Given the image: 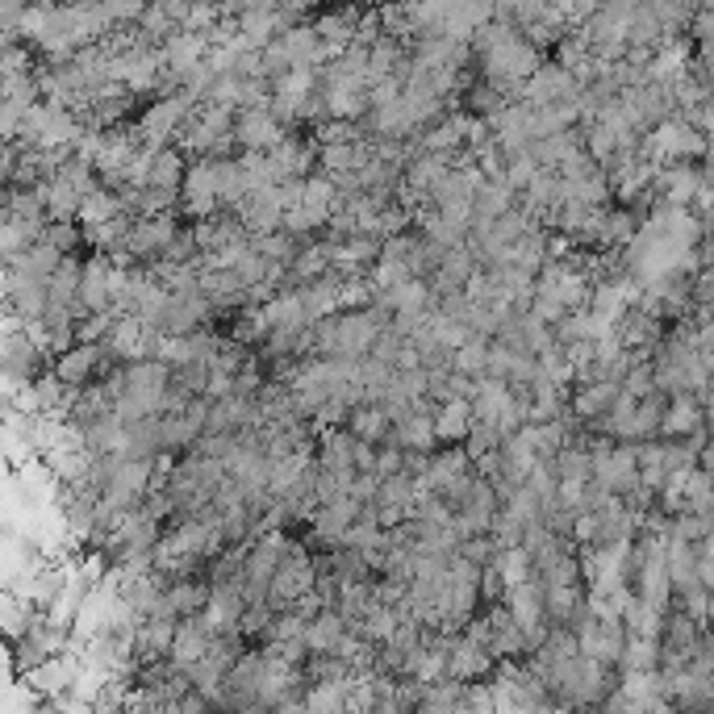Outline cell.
Listing matches in <instances>:
<instances>
[{"label": "cell", "instance_id": "1f68e13d", "mask_svg": "<svg viewBox=\"0 0 714 714\" xmlns=\"http://www.w3.org/2000/svg\"><path fill=\"white\" fill-rule=\"evenodd\" d=\"M372 301H376L372 276H343V284H339V310H372Z\"/></svg>", "mask_w": 714, "mask_h": 714}, {"label": "cell", "instance_id": "7bdbcfd3", "mask_svg": "<svg viewBox=\"0 0 714 714\" xmlns=\"http://www.w3.org/2000/svg\"><path fill=\"white\" fill-rule=\"evenodd\" d=\"M702 176H706V188L714 193V167L711 164H702Z\"/></svg>", "mask_w": 714, "mask_h": 714}, {"label": "cell", "instance_id": "3957f363", "mask_svg": "<svg viewBox=\"0 0 714 714\" xmlns=\"http://www.w3.org/2000/svg\"><path fill=\"white\" fill-rule=\"evenodd\" d=\"M180 234V222L176 214H155V217H134L130 234H126V243H121V255H130L134 264H155L167 247H172V238Z\"/></svg>", "mask_w": 714, "mask_h": 714}, {"label": "cell", "instance_id": "ffe728a7", "mask_svg": "<svg viewBox=\"0 0 714 714\" xmlns=\"http://www.w3.org/2000/svg\"><path fill=\"white\" fill-rule=\"evenodd\" d=\"M217 193H222V209H238V205L251 197L243 155H222V159H217Z\"/></svg>", "mask_w": 714, "mask_h": 714}, {"label": "cell", "instance_id": "6da1fadb", "mask_svg": "<svg viewBox=\"0 0 714 714\" xmlns=\"http://www.w3.org/2000/svg\"><path fill=\"white\" fill-rule=\"evenodd\" d=\"M317 585V560L310 544H288L284 551L281 568H276V577H272V589H267V601H272V610H288V606H297L310 589Z\"/></svg>", "mask_w": 714, "mask_h": 714}, {"label": "cell", "instance_id": "ab89813d", "mask_svg": "<svg viewBox=\"0 0 714 714\" xmlns=\"http://www.w3.org/2000/svg\"><path fill=\"white\" fill-rule=\"evenodd\" d=\"M531 310H535V314H539V317H544V322H551V326H556V322H560V317L568 314V305H565V301L548 297V293H539V288H535Z\"/></svg>", "mask_w": 714, "mask_h": 714}, {"label": "cell", "instance_id": "4dcf8cb0", "mask_svg": "<svg viewBox=\"0 0 714 714\" xmlns=\"http://www.w3.org/2000/svg\"><path fill=\"white\" fill-rule=\"evenodd\" d=\"M489 343L493 339H485V334H468L464 348H456V372H468V376H485L489 372Z\"/></svg>", "mask_w": 714, "mask_h": 714}, {"label": "cell", "instance_id": "7a4b0ae2", "mask_svg": "<svg viewBox=\"0 0 714 714\" xmlns=\"http://www.w3.org/2000/svg\"><path fill=\"white\" fill-rule=\"evenodd\" d=\"M222 209V193H217V155H200L188 164V176L180 184V214L193 222L214 217Z\"/></svg>", "mask_w": 714, "mask_h": 714}, {"label": "cell", "instance_id": "ac0fdd59", "mask_svg": "<svg viewBox=\"0 0 714 714\" xmlns=\"http://www.w3.org/2000/svg\"><path fill=\"white\" fill-rule=\"evenodd\" d=\"M477 422V410L472 401L464 398H451L443 405H434V431H439V443H464L468 431Z\"/></svg>", "mask_w": 714, "mask_h": 714}, {"label": "cell", "instance_id": "9a60e30c", "mask_svg": "<svg viewBox=\"0 0 714 714\" xmlns=\"http://www.w3.org/2000/svg\"><path fill=\"white\" fill-rule=\"evenodd\" d=\"M623 393V384L618 381H594V384H577L573 393H568V410L581 418L585 427H594L601 414H610V405L618 401Z\"/></svg>", "mask_w": 714, "mask_h": 714}, {"label": "cell", "instance_id": "83f0119b", "mask_svg": "<svg viewBox=\"0 0 714 714\" xmlns=\"http://www.w3.org/2000/svg\"><path fill=\"white\" fill-rule=\"evenodd\" d=\"M251 247L264 251L267 260H276V264H293V260H297V251L305 247V238H297V234H288L281 226V231L251 234Z\"/></svg>", "mask_w": 714, "mask_h": 714}, {"label": "cell", "instance_id": "7402d4cb", "mask_svg": "<svg viewBox=\"0 0 714 714\" xmlns=\"http://www.w3.org/2000/svg\"><path fill=\"white\" fill-rule=\"evenodd\" d=\"M80 284H84V260L80 255H63V264L50 272V301L80 310Z\"/></svg>", "mask_w": 714, "mask_h": 714}, {"label": "cell", "instance_id": "44dd1931", "mask_svg": "<svg viewBox=\"0 0 714 714\" xmlns=\"http://www.w3.org/2000/svg\"><path fill=\"white\" fill-rule=\"evenodd\" d=\"M518 205V193L510 188V180L506 176H485V184L477 188V217L472 222H493V217H501V214H510Z\"/></svg>", "mask_w": 714, "mask_h": 714}, {"label": "cell", "instance_id": "d4e9b609", "mask_svg": "<svg viewBox=\"0 0 714 714\" xmlns=\"http://www.w3.org/2000/svg\"><path fill=\"white\" fill-rule=\"evenodd\" d=\"M117 214H130V209H126V197H121L117 188H109V184L92 188V193L84 197V205H80V222H84V226H100V222H114Z\"/></svg>", "mask_w": 714, "mask_h": 714}, {"label": "cell", "instance_id": "8992f818", "mask_svg": "<svg viewBox=\"0 0 714 714\" xmlns=\"http://www.w3.org/2000/svg\"><path fill=\"white\" fill-rule=\"evenodd\" d=\"M577 92H581L577 76H573V71H568L560 59H544V63L535 67L531 76L522 80V88H518V100H522V105H551V100L577 97Z\"/></svg>", "mask_w": 714, "mask_h": 714}, {"label": "cell", "instance_id": "9c48e42d", "mask_svg": "<svg viewBox=\"0 0 714 714\" xmlns=\"http://www.w3.org/2000/svg\"><path fill=\"white\" fill-rule=\"evenodd\" d=\"M243 610H247L243 581H222L209 589V601H205L200 618L209 623V632L214 635H234L238 632V623H243Z\"/></svg>", "mask_w": 714, "mask_h": 714}, {"label": "cell", "instance_id": "52a82bcc", "mask_svg": "<svg viewBox=\"0 0 714 714\" xmlns=\"http://www.w3.org/2000/svg\"><path fill=\"white\" fill-rule=\"evenodd\" d=\"M384 322L372 310H343L339 314V339H334V355H348V360H364L372 355L376 339H381Z\"/></svg>", "mask_w": 714, "mask_h": 714}, {"label": "cell", "instance_id": "4fadbf2b", "mask_svg": "<svg viewBox=\"0 0 714 714\" xmlns=\"http://www.w3.org/2000/svg\"><path fill=\"white\" fill-rule=\"evenodd\" d=\"M176 632H180V618H172V615H147V618H143V627H138V639H134V648H138V665L172 656Z\"/></svg>", "mask_w": 714, "mask_h": 714}, {"label": "cell", "instance_id": "484cf974", "mask_svg": "<svg viewBox=\"0 0 714 714\" xmlns=\"http://www.w3.org/2000/svg\"><path fill=\"white\" fill-rule=\"evenodd\" d=\"M623 623H627V635H644V639H661V635H665V610L652 606L648 598H639V594L627 601Z\"/></svg>", "mask_w": 714, "mask_h": 714}, {"label": "cell", "instance_id": "60d3db41", "mask_svg": "<svg viewBox=\"0 0 714 714\" xmlns=\"http://www.w3.org/2000/svg\"><path fill=\"white\" fill-rule=\"evenodd\" d=\"M698 222H702V234H714V205L698 209Z\"/></svg>", "mask_w": 714, "mask_h": 714}, {"label": "cell", "instance_id": "e0dca14e", "mask_svg": "<svg viewBox=\"0 0 714 714\" xmlns=\"http://www.w3.org/2000/svg\"><path fill=\"white\" fill-rule=\"evenodd\" d=\"M393 414L384 410L381 401H360V405H351L348 414V431L360 434V439H372V443H384V439H393Z\"/></svg>", "mask_w": 714, "mask_h": 714}, {"label": "cell", "instance_id": "5bb4252c", "mask_svg": "<svg viewBox=\"0 0 714 714\" xmlns=\"http://www.w3.org/2000/svg\"><path fill=\"white\" fill-rule=\"evenodd\" d=\"M493 668H498V656L489 652V644H477L460 632L456 648H451V677L456 682H485Z\"/></svg>", "mask_w": 714, "mask_h": 714}, {"label": "cell", "instance_id": "b9f144b4", "mask_svg": "<svg viewBox=\"0 0 714 714\" xmlns=\"http://www.w3.org/2000/svg\"><path fill=\"white\" fill-rule=\"evenodd\" d=\"M702 164L714 167V134H706V159H702Z\"/></svg>", "mask_w": 714, "mask_h": 714}, {"label": "cell", "instance_id": "603a6c76", "mask_svg": "<svg viewBox=\"0 0 714 714\" xmlns=\"http://www.w3.org/2000/svg\"><path fill=\"white\" fill-rule=\"evenodd\" d=\"M348 632H351V623L339 615V610H317V615L310 618L305 644H310V652H334L343 644V635Z\"/></svg>", "mask_w": 714, "mask_h": 714}, {"label": "cell", "instance_id": "836d02e7", "mask_svg": "<svg viewBox=\"0 0 714 714\" xmlns=\"http://www.w3.org/2000/svg\"><path fill=\"white\" fill-rule=\"evenodd\" d=\"M272 618H276L272 601H247V610H243V623H238V632L260 644V639L267 635V627H272Z\"/></svg>", "mask_w": 714, "mask_h": 714}, {"label": "cell", "instance_id": "e575fe53", "mask_svg": "<svg viewBox=\"0 0 714 714\" xmlns=\"http://www.w3.org/2000/svg\"><path fill=\"white\" fill-rule=\"evenodd\" d=\"M539 159H535L531 150H522V155H510V164H506V180H510V188H515V193H522V188H527V184L535 180V176H539Z\"/></svg>", "mask_w": 714, "mask_h": 714}, {"label": "cell", "instance_id": "d6986e66", "mask_svg": "<svg viewBox=\"0 0 714 714\" xmlns=\"http://www.w3.org/2000/svg\"><path fill=\"white\" fill-rule=\"evenodd\" d=\"M38 193H42V205H47V217H59V222H71V217H80V205H84V193L76 184L67 180L63 172H55L50 180L38 184Z\"/></svg>", "mask_w": 714, "mask_h": 714}, {"label": "cell", "instance_id": "ee69618b", "mask_svg": "<svg viewBox=\"0 0 714 714\" xmlns=\"http://www.w3.org/2000/svg\"><path fill=\"white\" fill-rule=\"evenodd\" d=\"M59 4H97V0H59Z\"/></svg>", "mask_w": 714, "mask_h": 714}, {"label": "cell", "instance_id": "30bf717a", "mask_svg": "<svg viewBox=\"0 0 714 714\" xmlns=\"http://www.w3.org/2000/svg\"><path fill=\"white\" fill-rule=\"evenodd\" d=\"M618 343L627 351H635V355H652L656 351V343L665 339V317L661 314H652L648 305H632L627 314L618 317Z\"/></svg>", "mask_w": 714, "mask_h": 714}, {"label": "cell", "instance_id": "74e56055", "mask_svg": "<svg viewBox=\"0 0 714 714\" xmlns=\"http://www.w3.org/2000/svg\"><path fill=\"white\" fill-rule=\"evenodd\" d=\"M234 376H238V372H226V368L209 364V384H205V398H209V401L231 398V393H234Z\"/></svg>", "mask_w": 714, "mask_h": 714}, {"label": "cell", "instance_id": "2e32d148", "mask_svg": "<svg viewBox=\"0 0 714 714\" xmlns=\"http://www.w3.org/2000/svg\"><path fill=\"white\" fill-rule=\"evenodd\" d=\"M209 644H214V632H209V623L200 615H188L180 618V632H176V644H172V661L180 668L197 665L200 656L209 652Z\"/></svg>", "mask_w": 714, "mask_h": 714}, {"label": "cell", "instance_id": "ba28073f", "mask_svg": "<svg viewBox=\"0 0 714 714\" xmlns=\"http://www.w3.org/2000/svg\"><path fill=\"white\" fill-rule=\"evenodd\" d=\"M665 439H711V427H706V401L698 393H668V410H665V427H661Z\"/></svg>", "mask_w": 714, "mask_h": 714}, {"label": "cell", "instance_id": "d590c367", "mask_svg": "<svg viewBox=\"0 0 714 714\" xmlns=\"http://www.w3.org/2000/svg\"><path fill=\"white\" fill-rule=\"evenodd\" d=\"M376 472L381 477H393V472H405V448L398 439H384L381 451H376Z\"/></svg>", "mask_w": 714, "mask_h": 714}, {"label": "cell", "instance_id": "f546056e", "mask_svg": "<svg viewBox=\"0 0 714 714\" xmlns=\"http://www.w3.org/2000/svg\"><path fill=\"white\" fill-rule=\"evenodd\" d=\"M493 568L506 577V585H518V581H527V577L539 573V568H535V556L522 548V544H518V548H501L498 560H493Z\"/></svg>", "mask_w": 714, "mask_h": 714}, {"label": "cell", "instance_id": "8fae6325", "mask_svg": "<svg viewBox=\"0 0 714 714\" xmlns=\"http://www.w3.org/2000/svg\"><path fill=\"white\" fill-rule=\"evenodd\" d=\"M209 589H214V581H209L205 573H197V577H180V581H167L164 601H159L155 615H172V618L200 615L205 601H209Z\"/></svg>", "mask_w": 714, "mask_h": 714}, {"label": "cell", "instance_id": "f1b7e54d", "mask_svg": "<svg viewBox=\"0 0 714 714\" xmlns=\"http://www.w3.org/2000/svg\"><path fill=\"white\" fill-rule=\"evenodd\" d=\"M42 243H50V247L63 251V255H76V251L88 243V238H84V222H80V217H71V222L50 217L47 226H42Z\"/></svg>", "mask_w": 714, "mask_h": 714}, {"label": "cell", "instance_id": "f6af8a7d", "mask_svg": "<svg viewBox=\"0 0 714 714\" xmlns=\"http://www.w3.org/2000/svg\"><path fill=\"white\" fill-rule=\"evenodd\" d=\"M711 665H714V644H711Z\"/></svg>", "mask_w": 714, "mask_h": 714}, {"label": "cell", "instance_id": "f35d334b", "mask_svg": "<svg viewBox=\"0 0 714 714\" xmlns=\"http://www.w3.org/2000/svg\"><path fill=\"white\" fill-rule=\"evenodd\" d=\"M381 493V472H355V481H351V498L355 501H376Z\"/></svg>", "mask_w": 714, "mask_h": 714}, {"label": "cell", "instance_id": "5b68a950", "mask_svg": "<svg viewBox=\"0 0 714 714\" xmlns=\"http://www.w3.org/2000/svg\"><path fill=\"white\" fill-rule=\"evenodd\" d=\"M577 644H581V656H594L601 665L618 668V656L627 648V623L585 610V618L577 623Z\"/></svg>", "mask_w": 714, "mask_h": 714}, {"label": "cell", "instance_id": "277c9868", "mask_svg": "<svg viewBox=\"0 0 714 714\" xmlns=\"http://www.w3.org/2000/svg\"><path fill=\"white\" fill-rule=\"evenodd\" d=\"M288 134H293V126L272 105H251V109H238V117H234V143H238V150H272Z\"/></svg>", "mask_w": 714, "mask_h": 714}, {"label": "cell", "instance_id": "cb8c5ba5", "mask_svg": "<svg viewBox=\"0 0 714 714\" xmlns=\"http://www.w3.org/2000/svg\"><path fill=\"white\" fill-rule=\"evenodd\" d=\"M661 661H665L661 639L627 635V648H623V656H618V668H623V673H661Z\"/></svg>", "mask_w": 714, "mask_h": 714}, {"label": "cell", "instance_id": "4316f807", "mask_svg": "<svg viewBox=\"0 0 714 714\" xmlns=\"http://www.w3.org/2000/svg\"><path fill=\"white\" fill-rule=\"evenodd\" d=\"M665 410H668V393H661V389L635 401V443H639V439H661Z\"/></svg>", "mask_w": 714, "mask_h": 714}, {"label": "cell", "instance_id": "8d00e7d4", "mask_svg": "<svg viewBox=\"0 0 714 714\" xmlns=\"http://www.w3.org/2000/svg\"><path fill=\"white\" fill-rule=\"evenodd\" d=\"M522 531H527V522H518L515 515L498 510V522H493V539H498L501 548H518V544H522Z\"/></svg>", "mask_w": 714, "mask_h": 714}, {"label": "cell", "instance_id": "7c38bea8", "mask_svg": "<svg viewBox=\"0 0 714 714\" xmlns=\"http://www.w3.org/2000/svg\"><path fill=\"white\" fill-rule=\"evenodd\" d=\"M238 217L251 234H267L284 226V200H281V184H267L260 193H251L243 205H238Z\"/></svg>", "mask_w": 714, "mask_h": 714}, {"label": "cell", "instance_id": "d6a6232c", "mask_svg": "<svg viewBox=\"0 0 714 714\" xmlns=\"http://www.w3.org/2000/svg\"><path fill=\"white\" fill-rule=\"evenodd\" d=\"M501 443H506V434H501L493 422L477 418V422H472V431H468V439H464V451L472 456V464H477V460H485L489 451H498Z\"/></svg>", "mask_w": 714, "mask_h": 714}]
</instances>
